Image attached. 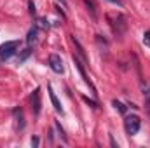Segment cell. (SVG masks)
I'll list each match as a JSON object with an SVG mask.
<instances>
[{
    "label": "cell",
    "instance_id": "7",
    "mask_svg": "<svg viewBox=\"0 0 150 148\" xmlns=\"http://www.w3.org/2000/svg\"><path fill=\"white\" fill-rule=\"evenodd\" d=\"M142 91H143V96H145V108L150 115V85L149 82H142Z\"/></svg>",
    "mask_w": 150,
    "mask_h": 148
},
{
    "label": "cell",
    "instance_id": "2",
    "mask_svg": "<svg viewBox=\"0 0 150 148\" xmlns=\"http://www.w3.org/2000/svg\"><path fill=\"white\" fill-rule=\"evenodd\" d=\"M140 125H142V120L138 115H127L124 120V127H126V132L129 136H134L140 131Z\"/></svg>",
    "mask_w": 150,
    "mask_h": 148
},
{
    "label": "cell",
    "instance_id": "10",
    "mask_svg": "<svg viewBox=\"0 0 150 148\" xmlns=\"http://www.w3.org/2000/svg\"><path fill=\"white\" fill-rule=\"evenodd\" d=\"M12 113L18 117V122H19V129H23V127H25V122H23V111H21V108H14V110H12Z\"/></svg>",
    "mask_w": 150,
    "mask_h": 148
},
{
    "label": "cell",
    "instance_id": "18",
    "mask_svg": "<svg viewBox=\"0 0 150 148\" xmlns=\"http://www.w3.org/2000/svg\"><path fill=\"white\" fill-rule=\"evenodd\" d=\"M84 101H86V103H89V105H91V106H94V108H96V106H98V105H96V103H94V101H91V99H89V98H84Z\"/></svg>",
    "mask_w": 150,
    "mask_h": 148
},
{
    "label": "cell",
    "instance_id": "6",
    "mask_svg": "<svg viewBox=\"0 0 150 148\" xmlns=\"http://www.w3.org/2000/svg\"><path fill=\"white\" fill-rule=\"evenodd\" d=\"M84 4H86V7H87V11H89V14H91L93 21H96V19H98V7H96L94 0H84Z\"/></svg>",
    "mask_w": 150,
    "mask_h": 148
},
{
    "label": "cell",
    "instance_id": "5",
    "mask_svg": "<svg viewBox=\"0 0 150 148\" xmlns=\"http://www.w3.org/2000/svg\"><path fill=\"white\" fill-rule=\"evenodd\" d=\"M74 63L75 66L79 68V72H80V75H82V78H84V82L86 84H89V87H91V91H93V94H96V87L93 85V82L87 78V75H86V72H84V68H82V65H80V61H79V58H74Z\"/></svg>",
    "mask_w": 150,
    "mask_h": 148
},
{
    "label": "cell",
    "instance_id": "15",
    "mask_svg": "<svg viewBox=\"0 0 150 148\" xmlns=\"http://www.w3.org/2000/svg\"><path fill=\"white\" fill-rule=\"evenodd\" d=\"M28 7H30V14H35V4H33V0L28 2Z\"/></svg>",
    "mask_w": 150,
    "mask_h": 148
},
{
    "label": "cell",
    "instance_id": "8",
    "mask_svg": "<svg viewBox=\"0 0 150 148\" xmlns=\"http://www.w3.org/2000/svg\"><path fill=\"white\" fill-rule=\"evenodd\" d=\"M47 91H49L51 101H52V105H54V110L58 111V113H63V108H61V103L58 101V98H56V94H54V91H52V85H49V87H47Z\"/></svg>",
    "mask_w": 150,
    "mask_h": 148
},
{
    "label": "cell",
    "instance_id": "13",
    "mask_svg": "<svg viewBox=\"0 0 150 148\" xmlns=\"http://www.w3.org/2000/svg\"><path fill=\"white\" fill-rule=\"evenodd\" d=\"M143 44H145L147 47H150V32H145V33H143Z\"/></svg>",
    "mask_w": 150,
    "mask_h": 148
},
{
    "label": "cell",
    "instance_id": "1",
    "mask_svg": "<svg viewBox=\"0 0 150 148\" xmlns=\"http://www.w3.org/2000/svg\"><path fill=\"white\" fill-rule=\"evenodd\" d=\"M18 49H19V40H9V42L2 44V45H0V59H2V61L9 59L11 56L16 54Z\"/></svg>",
    "mask_w": 150,
    "mask_h": 148
},
{
    "label": "cell",
    "instance_id": "3",
    "mask_svg": "<svg viewBox=\"0 0 150 148\" xmlns=\"http://www.w3.org/2000/svg\"><path fill=\"white\" fill-rule=\"evenodd\" d=\"M49 66H51V70L54 72V73H63V61H61V56H58V54H51L49 56Z\"/></svg>",
    "mask_w": 150,
    "mask_h": 148
},
{
    "label": "cell",
    "instance_id": "17",
    "mask_svg": "<svg viewBox=\"0 0 150 148\" xmlns=\"http://www.w3.org/2000/svg\"><path fill=\"white\" fill-rule=\"evenodd\" d=\"M32 147H38V138H37V136H33V138H32Z\"/></svg>",
    "mask_w": 150,
    "mask_h": 148
},
{
    "label": "cell",
    "instance_id": "19",
    "mask_svg": "<svg viewBox=\"0 0 150 148\" xmlns=\"http://www.w3.org/2000/svg\"><path fill=\"white\" fill-rule=\"evenodd\" d=\"M59 2H61V4H63L65 7H68V4H67V0H59Z\"/></svg>",
    "mask_w": 150,
    "mask_h": 148
},
{
    "label": "cell",
    "instance_id": "12",
    "mask_svg": "<svg viewBox=\"0 0 150 148\" xmlns=\"http://www.w3.org/2000/svg\"><path fill=\"white\" fill-rule=\"evenodd\" d=\"M30 54H32V47H26V49L21 52V56H19V63H23V61H25V59H26Z\"/></svg>",
    "mask_w": 150,
    "mask_h": 148
},
{
    "label": "cell",
    "instance_id": "11",
    "mask_svg": "<svg viewBox=\"0 0 150 148\" xmlns=\"http://www.w3.org/2000/svg\"><path fill=\"white\" fill-rule=\"evenodd\" d=\"M112 105L115 106V110H119L120 113H122V115L126 113V106H124V105H122L120 101H117V99H113V103H112Z\"/></svg>",
    "mask_w": 150,
    "mask_h": 148
},
{
    "label": "cell",
    "instance_id": "4",
    "mask_svg": "<svg viewBox=\"0 0 150 148\" xmlns=\"http://www.w3.org/2000/svg\"><path fill=\"white\" fill-rule=\"evenodd\" d=\"M30 103H32V110H33V115H38L40 113V108H42V101H40V89H35L32 94H30Z\"/></svg>",
    "mask_w": 150,
    "mask_h": 148
},
{
    "label": "cell",
    "instance_id": "9",
    "mask_svg": "<svg viewBox=\"0 0 150 148\" xmlns=\"http://www.w3.org/2000/svg\"><path fill=\"white\" fill-rule=\"evenodd\" d=\"M37 35H38V28L37 26H32L30 32H28V35H26V44H28V47H32V45L37 42Z\"/></svg>",
    "mask_w": 150,
    "mask_h": 148
},
{
    "label": "cell",
    "instance_id": "16",
    "mask_svg": "<svg viewBox=\"0 0 150 148\" xmlns=\"http://www.w3.org/2000/svg\"><path fill=\"white\" fill-rule=\"evenodd\" d=\"M38 23H40V26H42V28H49V23H47L45 19H40Z\"/></svg>",
    "mask_w": 150,
    "mask_h": 148
},
{
    "label": "cell",
    "instance_id": "14",
    "mask_svg": "<svg viewBox=\"0 0 150 148\" xmlns=\"http://www.w3.org/2000/svg\"><path fill=\"white\" fill-rule=\"evenodd\" d=\"M107 2H110L113 5H119V7H124V2L122 0H107Z\"/></svg>",
    "mask_w": 150,
    "mask_h": 148
}]
</instances>
